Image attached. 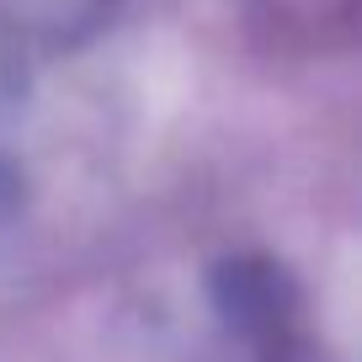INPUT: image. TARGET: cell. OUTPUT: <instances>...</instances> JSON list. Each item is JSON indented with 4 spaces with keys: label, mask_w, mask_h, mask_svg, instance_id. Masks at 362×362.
<instances>
[{
    "label": "cell",
    "mask_w": 362,
    "mask_h": 362,
    "mask_svg": "<svg viewBox=\"0 0 362 362\" xmlns=\"http://www.w3.org/2000/svg\"><path fill=\"white\" fill-rule=\"evenodd\" d=\"M112 0H0V37L11 43H80L96 33Z\"/></svg>",
    "instance_id": "1"
}]
</instances>
